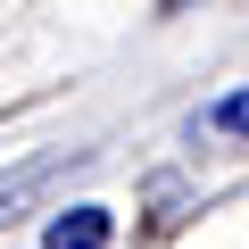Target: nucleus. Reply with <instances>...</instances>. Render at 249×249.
<instances>
[{
	"label": "nucleus",
	"mask_w": 249,
	"mask_h": 249,
	"mask_svg": "<svg viewBox=\"0 0 249 249\" xmlns=\"http://www.w3.org/2000/svg\"><path fill=\"white\" fill-rule=\"evenodd\" d=\"M108 232H116L108 208H67V216H50L42 249H108Z\"/></svg>",
	"instance_id": "nucleus-1"
},
{
	"label": "nucleus",
	"mask_w": 249,
	"mask_h": 249,
	"mask_svg": "<svg viewBox=\"0 0 249 249\" xmlns=\"http://www.w3.org/2000/svg\"><path fill=\"white\" fill-rule=\"evenodd\" d=\"M208 124H216V133H249V91L216 100V108H208Z\"/></svg>",
	"instance_id": "nucleus-2"
}]
</instances>
